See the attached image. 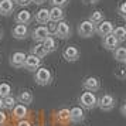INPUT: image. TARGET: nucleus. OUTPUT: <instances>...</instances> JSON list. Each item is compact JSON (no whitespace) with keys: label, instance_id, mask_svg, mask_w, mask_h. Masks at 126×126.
Returning <instances> with one entry per match:
<instances>
[{"label":"nucleus","instance_id":"nucleus-1","mask_svg":"<svg viewBox=\"0 0 126 126\" xmlns=\"http://www.w3.org/2000/svg\"><path fill=\"white\" fill-rule=\"evenodd\" d=\"M34 81H35L37 85H41V86L50 85L51 81H52V72L47 67H40V68L35 71Z\"/></svg>","mask_w":126,"mask_h":126},{"label":"nucleus","instance_id":"nucleus-2","mask_svg":"<svg viewBox=\"0 0 126 126\" xmlns=\"http://www.w3.org/2000/svg\"><path fill=\"white\" fill-rule=\"evenodd\" d=\"M98 102V98L94 92H84L81 94L79 96V103H81V108L82 109H94L96 106Z\"/></svg>","mask_w":126,"mask_h":126},{"label":"nucleus","instance_id":"nucleus-3","mask_svg":"<svg viewBox=\"0 0 126 126\" xmlns=\"http://www.w3.org/2000/svg\"><path fill=\"white\" fill-rule=\"evenodd\" d=\"M77 31H78L79 37H82V38H89V37H92V35L95 34V26L89 20H84V21H81L78 24Z\"/></svg>","mask_w":126,"mask_h":126},{"label":"nucleus","instance_id":"nucleus-4","mask_svg":"<svg viewBox=\"0 0 126 126\" xmlns=\"http://www.w3.org/2000/svg\"><path fill=\"white\" fill-rule=\"evenodd\" d=\"M115 103H116V99L110 94H105L98 99L96 106H99V109L103 110V112H109V110H112L115 108Z\"/></svg>","mask_w":126,"mask_h":126},{"label":"nucleus","instance_id":"nucleus-5","mask_svg":"<svg viewBox=\"0 0 126 126\" xmlns=\"http://www.w3.org/2000/svg\"><path fill=\"white\" fill-rule=\"evenodd\" d=\"M72 34V31H71V27H69V24L67 21H60L57 23V27H55V31H54V35L58 37V38H61V40H67L69 38Z\"/></svg>","mask_w":126,"mask_h":126},{"label":"nucleus","instance_id":"nucleus-6","mask_svg":"<svg viewBox=\"0 0 126 126\" xmlns=\"http://www.w3.org/2000/svg\"><path fill=\"white\" fill-rule=\"evenodd\" d=\"M113 23L112 21H109V20H102L99 24H96V27H95V33L98 35H101V37H105V35H109L112 34V31H113Z\"/></svg>","mask_w":126,"mask_h":126},{"label":"nucleus","instance_id":"nucleus-7","mask_svg":"<svg viewBox=\"0 0 126 126\" xmlns=\"http://www.w3.org/2000/svg\"><path fill=\"white\" fill-rule=\"evenodd\" d=\"M79 50L75 46H68L64 48L63 51V57L65 61H68V63H75V61H78L79 60Z\"/></svg>","mask_w":126,"mask_h":126},{"label":"nucleus","instance_id":"nucleus-8","mask_svg":"<svg viewBox=\"0 0 126 126\" xmlns=\"http://www.w3.org/2000/svg\"><path fill=\"white\" fill-rule=\"evenodd\" d=\"M24 68L27 69V71H31V72H35L37 69L41 67V58L35 57L33 54H30V55H26V61H24Z\"/></svg>","mask_w":126,"mask_h":126},{"label":"nucleus","instance_id":"nucleus-9","mask_svg":"<svg viewBox=\"0 0 126 126\" xmlns=\"http://www.w3.org/2000/svg\"><path fill=\"white\" fill-rule=\"evenodd\" d=\"M48 35H51V34H50L48 29H47V26H38V27H35V29L31 31V38H33L35 43H43Z\"/></svg>","mask_w":126,"mask_h":126},{"label":"nucleus","instance_id":"nucleus-10","mask_svg":"<svg viewBox=\"0 0 126 126\" xmlns=\"http://www.w3.org/2000/svg\"><path fill=\"white\" fill-rule=\"evenodd\" d=\"M82 86H84L85 91L94 92V94H95L96 91H99V88H101V82H99V79H98L96 77H88V78L84 79Z\"/></svg>","mask_w":126,"mask_h":126},{"label":"nucleus","instance_id":"nucleus-11","mask_svg":"<svg viewBox=\"0 0 126 126\" xmlns=\"http://www.w3.org/2000/svg\"><path fill=\"white\" fill-rule=\"evenodd\" d=\"M84 119H85V112L81 106H74L72 109H69V122L79 123Z\"/></svg>","mask_w":126,"mask_h":126},{"label":"nucleus","instance_id":"nucleus-12","mask_svg":"<svg viewBox=\"0 0 126 126\" xmlns=\"http://www.w3.org/2000/svg\"><path fill=\"white\" fill-rule=\"evenodd\" d=\"M24 61H26V54L23 51H16L10 57V65L14 68H23Z\"/></svg>","mask_w":126,"mask_h":126},{"label":"nucleus","instance_id":"nucleus-13","mask_svg":"<svg viewBox=\"0 0 126 126\" xmlns=\"http://www.w3.org/2000/svg\"><path fill=\"white\" fill-rule=\"evenodd\" d=\"M13 112V118L17 120H21V119H26L27 118V115H29V109L26 105L23 103H16V106L12 109Z\"/></svg>","mask_w":126,"mask_h":126},{"label":"nucleus","instance_id":"nucleus-14","mask_svg":"<svg viewBox=\"0 0 126 126\" xmlns=\"http://www.w3.org/2000/svg\"><path fill=\"white\" fill-rule=\"evenodd\" d=\"M12 34L16 40H26L27 35H29V27L24 26V24H17L12 30Z\"/></svg>","mask_w":126,"mask_h":126},{"label":"nucleus","instance_id":"nucleus-15","mask_svg":"<svg viewBox=\"0 0 126 126\" xmlns=\"http://www.w3.org/2000/svg\"><path fill=\"white\" fill-rule=\"evenodd\" d=\"M48 10H50V21H52V23H60L65 17L64 9H61V7L52 6V9H48Z\"/></svg>","mask_w":126,"mask_h":126},{"label":"nucleus","instance_id":"nucleus-16","mask_svg":"<svg viewBox=\"0 0 126 126\" xmlns=\"http://www.w3.org/2000/svg\"><path fill=\"white\" fill-rule=\"evenodd\" d=\"M16 21H17V24H24V26H27L29 23L33 21V14H31V12L23 9V10H20V12L16 14Z\"/></svg>","mask_w":126,"mask_h":126},{"label":"nucleus","instance_id":"nucleus-17","mask_svg":"<svg viewBox=\"0 0 126 126\" xmlns=\"http://www.w3.org/2000/svg\"><path fill=\"white\" fill-rule=\"evenodd\" d=\"M14 12L13 0H0V16H10Z\"/></svg>","mask_w":126,"mask_h":126},{"label":"nucleus","instance_id":"nucleus-18","mask_svg":"<svg viewBox=\"0 0 126 126\" xmlns=\"http://www.w3.org/2000/svg\"><path fill=\"white\" fill-rule=\"evenodd\" d=\"M35 21L41 26H44V24H48L50 23V10L46 9V7H43L40 9L38 12L35 13Z\"/></svg>","mask_w":126,"mask_h":126},{"label":"nucleus","instance_id":"nucleus-19","mask_svg":"<svg viewBox=\"0 0 126 126\" xmlns=\"http://www.w3.org/2000/svg\"><path fill=\"white\" fill-rule=\"evenodd\" d=\"M103 47L109 50V51H113L119 47V41L116 40L113 37V34H109V35H105L103 37Z\"/></svg>","mask_w":126,"mask_h":126},{"label":"nucleus","instance_id":"nucleus-20","mask_svg":"<svg viewBox=\"0 0 126 126\" xmlns=\"http://www.w3.org/2000/svg\"><path fill=\"white\" fill-rule=\"evenodd\" d=\"M16 101H18L20 103H23V105H30V103L33 102V94L30 91H21L18 94V96L16 98Z\"/></svg>","mask_w":126,"mask_h":126},{"label":"nucleus","instance_id":"nucleus-21","mask_svg":"<svg viewBox=\"0 0 126 126\" xmlns=\"http://www.w3.org/2000/svg\"><path fill=\"white\" fill-rule=\"evenodd\" d=\"M41 44L44 46V48L47 50V52H48V54L57 50V41L54 40V37H51V35H48V37H47L46 40L41 43Z\"/></svg>","mask_w":126,"mask_h":126},{"label":"nucleus","instance_id":"nucleus-22","mask_svg":"<svg viewBox=\"0 0 126 126\" xmlns=\"http://www.w3.org/2000/svg\"><path fill=\"white\" fill-rule=\"evenodd\" d=\"M31 54L38 58H43V57H46L48 52H47V50L44 48V46L41 43H35V46L31 47Z\"/></svg>","mask_w":126,"mask_h":126},{"label":"nucleus","instance_id":"nucleus-23","mask_svg":"<svg viewBox=\"0 0 126 126\" xmlns=\"http://www.w3.org/2000/svg\"><path fill=\"white\" fill-rule=\"evenodd\" d=\"M112 34H113V37L116 38V40L119 41V44H122V43L126 40V30H125L123 26H119V27L113 29Z\"/></svg>","mask_w":126,"mask_h":126},{"label":"nucleus","instance_id":"nucleus-24","mask_svg":"<svg viewBox=\"0 0 126 126\" xmlns=\"http://www.w3.org/2000/svg\"><path fill=\"white\" fill-rule=\"evenodd\" d=\"M113 58L120 64H125L126 63V50L123 47H118L116 50H113Z\"/></svg>","mask_w":126,"mask_h":126},{"label":"nucleus","instance_id":"nucleus-25","mask_svg":"<svg viewBox=\"0 0 126 126\" xmlns=\"http://www.w3.org/2000/svg\"><path fill=\"white\" fill-rule=\"evenodd\" d=\"M89 21H91L94 26H96V24H99L102 20H105V16H103L102 12H99V10H95V12L91 13V16H89V18H88Z\"/></svg>","mask_w":126,"mask_h":126},{"label":"nucleus","instance_id":"nucleus-26","mask_svg":"<svg viewBox=\"0 0 126 126\" xmlns=\"http://www.w3.org/2000/svg\"><path fill=\"white\" fill-rule=\"evenodd\" d=\"M58 122H61V123H67V122H69V109L67 108H63L58 110Z\"/></svg>","mask_w":126,"mask_h":126},{"label":"nucleus","instance_id":"nucleus-27","mask_svg":"<svg viewBox=\"0 0 126 126\" xmlns=\"http://www.w3.org/2000/svg\"><path fill=\"white\" fill-rule=\"evenodd\" d=\"M12 95V85L9 82H1L0 84V98H6Z\"/></svg>","mask_w":126,"mask_h":126},{"label":"nucleus","instance_id":"nucleus-28","mask_svg":"<svg viewBox=\"0 0 126 126\" xmlns=\"http://www.w3.org/2000/svg\"><path fill=\"white\" fill-rule=\"evenodd\" d=\"M16 102H17V101H16V98L12 96V95H9V96L3 98V108L12 110V109L16 106Z\"/></svg>","mask_w":126,"mask_h":126},{"label":"nucleus","instance_id":"nucleus-29","mask_svg":"<svg viewBox=\"0 0 126 126\" xmlns=\"http://www.w3.org/2000/svg\"><path fill=\"white\" fill-rule=\"evenodd\" d=\"M69 3V0H51V4L52 6H57V7H65Z\"/></svg>","mask_w":126,"mask_h":126},{"label":"nucleus","instance_id":"nucleus-30","mask_svg":"<svg viewBox=\"0 0 126 126\" xmlns=\"http://www.w3.org/2000/svg\"><path fill=\"white\" fill-rule=\"evenodd\" d=\"M118 12H119V16L122 18H126V1H122V3H120Z\"/></svg>","mask_w":126,"mask_h":126},{"label":"nucleus","instance_id":"nucleus-31","mask_svg":"<svg viewBox=\"0 0 126 126\" xmlns=\"http://www.w3.org/2000/svg\"><path fill=\"white\" fill-rule=\"evenodd\" d=\"M16 3H17L18 6H21V7H27L31 4V0H14Z\"/></svg>","mask_w":126,"mask_h":126},{"label":"nucleus","instance_id":"nucleus-32","mask_svg":"<svg viewBox=\"0 0 126 126\" xmlns=\"http://www.w3.org/2000/svg\"><path fill=\"white\" fill-rule=\"evenodd\" d=\"M6 122H7V115L3 110H0V126H4Z\"/></svg>","mask_w":126,"mask_h":126},{"label":"nucleus","instance_id":"nucleus-33","mask_svg":"<svg viewBox=\"0 0 126 126\" xmlns=\"http://www.w3.org/2000/svg\"><path fill=\"white\" fill-rule=\"evenodd\" d=\"M16 126H33V125H31V122H29L27 119H21V120H18L17 122V125Z\"/></svg>","mask_w":126,"mask_h":126},{"label":"nucleus","instance_id":"nucleus-34","mask_svg":"<svg viewBox=\"0 0 126 126\" xmlns=\"http://www.w3.org/2000/svg\"><path fill=\"white\" fill-rule=\"evenodd\" d=\"M125 71H126L125 68H119V71L116 72V77H119L120 79H123L125 78Z\"/></svg>","mask_w":126,"mask_h":126},{"label":"nucleus","instance_id":"nucleus-35","mask_svg":"<svg viewBox=\"0 0 126 126\" xmlns=\"http://www.w3.org/2000/svg\"><path fill=\"white\" fill-rule=\"evenodd\" d=\"M82 1H84V4H95L99 0H82Z\"/></svg>","mask_w":126,"mask_h":126},{"label":"nucleus","instance_id":"nucleus-36","mask_svg":"<svg viewBox=\"0 0 126 126\" xmlns=\"http://www.w3.org/2000/svg\"><path fill=\"white\" fill-rule=\"evenodd\" d=\"M120 113H122V116H126V105L125 103H123L122 108H120Z\"/></svg>","mask_w":126,"mask_h":126},{"label":"nucleus","instance_id":"nucleus-37","mask_svg":"<svg viewBox=\"0 0 126 126\" xmlns=\"http://www.w3.org/2000/svg\"><path fill=\"white\" fill-rule=\"evenodd\" d=\"M47 0H31V3H35V4H43V3H46Z\"/></svg>","mask_w":126,"mask_h":126},{"label":"nucleus","instance_id":"nucleus-38","mask_svg":"<svg viewBox=\"0 0 126 126\" xmlns=\"http://www.w3.org/2000/svg\"><path fill=\"white\" fill-rule=\"evenodd\" d=\"M3 109V98H0V110Z\"/></svg>","mask_w":126,"mask_h":126},{"label":"nucleus","instance_id":"nucleus-39","mask_svg":"<svg viewBox=\"0 0 126 126\" xmlns=\"http://www.w3.org/2000/svg\"><path fill=\"white\" fill-rule=\"evenodd\" d=\"M1 38H3V30L0 29V40H1Z\"/></svg>","mask_w":126,"mask_h":126}]
</instances>
